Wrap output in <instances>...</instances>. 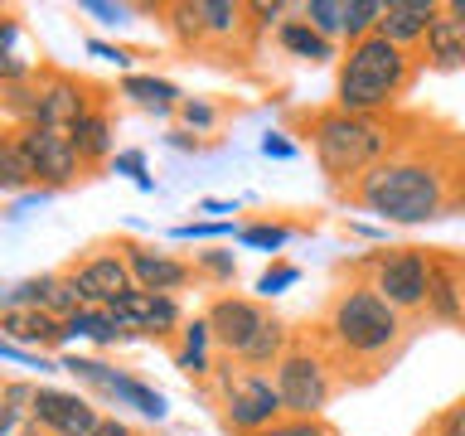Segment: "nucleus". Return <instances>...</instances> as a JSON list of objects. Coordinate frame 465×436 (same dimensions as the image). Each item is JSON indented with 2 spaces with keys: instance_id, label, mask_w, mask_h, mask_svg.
<instances>
[{
  "instance_id": "f8f14e48",
  "label": "nucleus",
  "mask_w": 465,
  "mask_h": 436,
  "mask_svg": "<svg viewBox=\"0 0 465 436\" xmlns=\"http://www.w3.org/2000/svg\"><path fill=\"white\" fill-rule=\"evenodd\" d=\"M122 257L131 267V282H136L141 291H155V296H174V291H184L199 276L194 262L174 257L155 243H122Z\"/></svg>"
},
{
  "instance_id": "72a5a7b5",
  "label": "nucleus",
  "mask_w": 465,
  "mask_h": 436,
  "mask_svg": "<svg viewBox=\"0 0 465 436\" xmlns=\"http://www.w3.org/2000/svg\"><path fill=\"white\" fill-rule=\"evenodd\" d=\"M174 116H180V131H189V136H209V131L223 122V112H218L209 97H184Z\"/></svg>"
},
{
  "instance_id": "c756f323",
  "label": "nucleus",
  "mask_w": 465,
  "mask_h": 436,
  "mask_svg": "<svg viewBox=\"0 0 465 436\" xmlns=\"http://www.w3.org/2000/svg\"><path fill=\"white\" fill-rule=\"evenodd\" d=\"M296 238L291 223H272V218H257V223H238V243L242 247H257V253H282V247Z\"/></svg>"
},
{
  "instance_id": "de8ad7c7",
  "label": "nucleus",
  "mask_w": 465,
  "mask_h": 436,
  "mask_svg": "<svg viewBox=\"0 0 465 436\" xmlns=\"http://www.w3.org/2000/svg\"><path fill=\"white\" fill-rule=\"evenodd\" d=\"M93 436H136V431H131V427H126V421H116V417H102Z\"/></svg>"
},
{
  "instance_id": "6ab92c4d",
  "label": "nucleus",
  "mask_w": 465,
  "mask_h": 436,
  "mask_svg": "<svg viewBox=\"0 0 465 436\" xmlns=\"http://www.w3.org/2000/svg\"><path fill=\"white\" fill-rule=\"evenodd\" d=\"M116 93H122L131 107L160 116V122H165V116H174V112H180V102H184L180 87H174L170 78H160V73H122Z\"/></svg>"
},
{
  "instance_id": "393cba45",
  "label": "nucleus",
  "mask_w": 465,
  "mask_h": 436,
  "mask_svg": "<svg viewBox=\"0 0 465 436\" xmlns=\"http://www.w3.org/2000/svg\"><path fill=\"white\" fill-rule=\"evenodd\" d=\"M64 330H68V340H87L97 349H116V344H122V325L112 320L107 305H83L78 315L64 320Z\"/></svg>"
},
{
  "instance_id": "864d4df0",
  "label": "nucleus",
  "mask_w": 465,
  "mask_h": 436,
  "mask_svg": "<svg viewBox=\"0 0 465 436\" xmlns=\"http://www.w3.org/2000/svg\"><path fill=\"white\" fill-rule=\"evenodd\" d=\"M446 15H450V20H460V25H465V0H446Z\"/></svg>"
},
{
  "instance_id": "ea45409f",
  "label": "nucleus",
  "mask_w": 465,
  "mask_h": 436,
  "mask_svg": "<svg viewBox=\"0 0 465 436\" xmlns=\"http://www.w3.org/2000/svg\"><path fill=\"white\" fill-rule=\"evenodd\" d=\"M286 15H291L286 0H247V25L252 29H282Z\"/></svg>"
},
{
  "instance_id": "c03bdc74",
  "label": "nucleus",
  "mask_w": 465,
  "mask_h": 436,
  "mask_svg": "<svg viewBox=\"0 0 465 436\" xmlns=\"http://www.w3.org/2000/svg\"><path fill=\"white\" fill-rule=\"evenodd\" d=\"M35 388L39 383H0V398L10 402L15 417H29V407H35Z\"/></svg>"
},
{
  "instance_id": "c9c22d12",
  "label": "nucleus",
  "mask_w": 465,
  "mask_h": 436,
  "mask_svg": "<svg viewBox=\"0 0 465 436\" xmlns=\"http://www.w3.org/2000/svg\"><path fill=\"white\" fill-rule=\"evenodd\" d=\"M296 282H301V267H296V262H272V267L257 276V301L267 305V301H276V296H286Z\"/></svg>"
},
{
  "instance_id": "a18cd8bd",
  "label": "nucleus",
  "mask_w": 465,
  "mask_h": 436,
  "mask_svg": "<svg viewBox=\"0 0 465 436\" xmlns=\"http://www.w3.org/2000/svg\"><path fill=\"white\" fill-rule=\"evenodd\" d=\"M257 151L267 160H296V141H286V131H267V136L257 141Z\"/></svg>"
},
{
  "instance_id": "2f4dec72",
  "label": "nucleus",
  "mask_w": 465,
  "mask_h": 436,
  "mask_svg": "<svg viewBox=\"0 0 465 436\" xmlns=\"http://www.w3.org/2000/svg\"><path fill=\"white\" fill-rule=\"evenodd\" d=\"M35 107H39V78L29 83H0V112L15 116L20 126L35 122Z\"/></svg>"
},
{
  "instance_id": "dca6fc26",
  "label": "nucleus",
  "mask_w": 465,
  "mask_h": 436,
  "mask_svg": "<svg viewBox=\"0 0 465 436\" xmlns=\"http://www.w3.org/2000/svg\"><path fill=\"white\" fill-rule=\"evenodd\" d=\"M436 15H441V0H383V20H378L373 35L398 44L407 54H417Z\"/></svg>"
},
{
  "instance_id": "49530a36",
  "label": "nucleus",
  "mask_w": 465,
  "mask_h": 436,
  "mask_svg": "<svg viewBox=\"0 0 465 436\" xmlns=\"http://www.w3.org/2000/svg\"><path fill=\"white\" fill-rule=\"evenodd\" d=\"M87 54L102 58V64H116V68H126V64H131V54H126V49H116V44H107V39H87Z\"/></svg>"
},
{
  "instance_id": "09e8293b",
  "label": "nucleus",
  "mask_w": 465,
  "mask_h": 436,
  "mask_svg": "<svg viewBox=\"0 0 465 436\" xmlns=\"http://www.w3.org/2000/svg\"><path fill=\"white\" fill-rule=\"evenodd\" d=\"M170 145H174V151H189V155L203 151V141H199V136H189V131H170Z\"/></svg>"
},
{
  "instance_id": "6e6552de",
  "label": "nucleus",
  "mask_w": 465,
  "mask_h": 436,
  "mask_svg": "<svg viewBox=\"0 0 465 436\" xmlns=\"http://www.w3.org/2000/svg\"><path fill=\"white\" fill-rule=\"evenodd\" d=\"M15 141H20V155L29 174H35V189H64L83 174V160L64 131H44L29 122V126H15Z\"/></svg>"
},
{
  "instance_id": "1a4fd4ad",
  "label": "nucleus",
  "mask_w": 465,
  "mask_h": 436,
  "mask_svg": "<svg viewBox=\"0 0 465 436\" xmlns=\"http://www.w3.org/2000/svg\"><path fill=\"white\" fill-rule=\"evenodd\" d=\"M112 320L122 325V340H170L184 325V311L174 296H155V291L131 286L122 301L107 305Z\"/></svg>"
},
{
  "instance_id": "0eeeda50",
  "label": "nucleus",
  "mask_w": 465,
  "mask_h": 436,
  "mask_svg": "<svg viewBox=\"0 0 465 436\" xmlns=\"http://www.w3.org/2000/svg\"><path fill=\"white\" fill-rule=\"evenodd\" d=\"M363 282L383 296L392 311L421 315L427 311V276H431V253L427 247H388V253L363 257Z\"/></svg>"
},
{
  "instance_id": "603ef678",
  "label": "nucleus",
  "mask_w": 465,
  "mask_h": 436,
  "mask_svg": "<svg viewBox=\"0 0 465 436\" xmlns=\"http://www.w3.org/2000/svg\"><path fill=\"white\" fill-rule=\"evenodd\" d=\"M450 209L465 213V155H460V165H456V194H450Z\"/></svg>"
},
{
  "instance_id": "a211bd4d",
  "label": "nucleus",
  "mask_w": 465,
  "mask_h": 436,
  "mask_svg": "<svg viewBox=\"0 0 465 436\" xmlns=\"http://www.w3.org/2000/svg\"><path fill=\"white\" fill-rule=\"evenodd\" d=\"M417 64H427V68H436V73H460V68H465V25L450 20L446 5H441V15L431 20L427 39H421Z\"/></svg>"
},
{
  "instance_id": "2eb2a0df",
  "label": "nucleus",
  "mask_w": 465,
  "mask_h": 436,
  "mask_svg": "<svg viewBox=\"0 0 465 436\" xmlns=\"http://www.w3.org/2000/svg\"><path fill=\"white\" fill-rule=\"evenodd\" d=\"M427 320L436 325H465V276L460 257L431 253V276H427Z\"/></svg>"
},
{
  "instance_id": "5fc2aeb1",
  "label": "nucleus",
  "mask_w": 465,
  "mask_h": 436,
  "mask_svg": "<svg viewBox=\"0 0 465 436\" xmlns=\"http://www.w3.org/2000/svg\"><path fill=\"white\" fill-rule=\"evenodd\" d=\"M354 233H363V238H373V243H383V238H388V233H383V228H369V223H359Z\"/></svg>"
},
{
  "instance_id": "6e6d98bb",
  "label": "nucleus",
  "mask_w": 465,
  "mask_h": 436,
  "mask_svg": "<svg viewBox=\"0 0 465 436\" xmlns=\"http://www.w3.org/2000/svg\"><path fill=\"white\" fill-rule=\"evenodd\" d=\"M460 276H465V257H460Z\"/></svg>"
},
{
  "instance_id": "bb28decb",
  "label": "nucleus",
  "mask_w": 465,
  "mask_h": 436,
  "mask_svg": "<svg viewBox=\"0 0 465 436\" xmlns=\"http://www.w3.org/2000/svg\"><path fill=\"white\" fill-rule=\"evenodd\" d=\"M39 311H49L58 320L83 311V291H78V282H73V272H44V305Z\"/></svg>"
},
{
  "instance_id": "58836bf2",
  "label": "nucleus",
  "mask_w": 465,
  "mask_h": 436,
  "mask_svg": "<svg viewBox=\"0 0 465 436\" xmlns=\"http://www.w3.org/2000/svg\"><path fill=\"white\" fill-rule=\"evenodd\" d=\"M180 243H213V238H238V223L232 218H218V223H180L174 228Z\"/></svg>"
},
{
  "instance_id": "7ed1b4c3",
  "label": "nucleus",
  "mask_w": 465,
  "mask_h": 436,
  "mask_svg": "<svg viewBox=\"0 0 465 436\" xmlns=\"http://www.w3.org/2000/svg\"><path fill=\"white\" fill-rule=\"evenodd\" d=\"M301 126H305V141H311L320 174L334 189H344V194L378 160H388L407 141V126L398 116H354L340 107H315L311 116H301Z\"/></svg>"
},
{
  "instance_id": "412c9836",
  "label": "nucleus",
  "mask_w": 465,
  "mask_h": 436,
  "mask_svg": "<svg viewBox=\"0 0 465 436\" xmlns=\"http://www.w3.org/2000/svg\"><path fill=\"white\" fill-rule=\"evenodd\" d=\"M102 398L116 402V407H131V412H141V417H151V421H160V417L170 412V398H165V392L151 388V383H141V378H131V373H122V369H112L107 388H102Z\"/></svg>"
},
{
  "instance_id": "a878e982",
  "label": "nucleus",
  "mask_w": 465,
  "mask_h": 436,
  "mask_svg": "<svg viewBox=\"0 0 465 436\" xmlns=\"http://www.w3.org/2000/svg\"><path fill=\"white\" fill-rule=\"evenodd\" d=\"M199 20H203V39L232 44L247 29V5L242 0H199Z\"/></svg>"
},
{
  "instance_id": "5701e85b",
  "label": "nucleus",
  "mask_w": 465,
  "mask_h": 436,
  "mask_svg": "<svg viewBox=\"0 0 465 436\" xmlns=\"http://www.w3.org/2000/svg\"><path fill=\"white\" fill-rule=\"evenodd\" d=\"M276 44L291 54V58H301V64H334L340 58V49H334V39H325V35H315L311 25L301 20H282V29H276Z\"/></svg>"
},
{
  "instance_id": "c85d7f7f",
  "label": "nucleus",
  "mask_w": 465,
  "mask_h": 436,
  "mask_svg": "<svg viewBox=\"0 0 465 436\" xmlns=\"http://www.w3.org/2000/svg\"><path fill=\"white\" fill-rule=\"evenodd\" d=\"M165 15L170 35L184 44V49H194V44H209L203 39V20H199V0H174V5H160Z\"/></svg>"
},
{
  "instance_id": "e433bc0d",
  "label": "nucleus",
  "mask_w": 465,
  "mask_h": 436,
  "mask_svg": "<svg viewBox=\"0 0 465 436\" xmlns=\"http://www.w3.org/2000/svg\"><path fill=\"white\" fill-rule=\"evenodd\" d=\"M257 436H340V431H334L325 417H282V421H272V427L257 431Z\"/></svg>"
},
{
  "instance_id": "9b49d317",
  "label": "nucleus",
  "mask_w": 465,
  "mask_h": 436,
  "mask_svg": "<svg viewBox=\"0 0 465 436\" xmlns=\"http://www.w3.org/2000/svg\"><path fill=\"white\" fill-rule=\"evenodd\" d=\"M29 421L49 436H93L102 412L93 407V398L68 388H35V407H29Z\"/></svg>"
},
{
  "instance_id": "39448f33",
  "label": "nucleus",
  "mask_w": 465,
  "mask_h": 436,
  "mask_svg": "<svg viewBox=\"0 0 465 436\" xmlns=\"http://www.w3.org/2000/svg\"><path fill=\"white\" fill-rule=\"evenodd\" d=\"M209 388L218 398V417H223V427L232 436H257V431H267L272 421L286 417L272 373H252V369H242L238 359H228V354L213 363Z\"/></svg>"
},
{
  "instance_id": "cd10ccee",
  "label": "nucleus",
  "mask_w": 465,
  "mask_h": 436,
  "mask_svg": "<svg viewBox=\"0 0 465 436\" xmlns=\"http://www.w3.org/2000/svg\"><path fill=\"white\" fill-rule=\"evenodd\" d=\"M20 189L29 194V189H35V174L25 165L15 131H0V194H20Z\"/></svg>"
},
{
  "instance_id": "a19ab883",
  "label": "nucleus",
  "mask_w": 465,
  "mask_h": 436,
  "mask_svg": "<svg viewBox=\"0 0 465 436\" xmlns=\"http://www.w3.org/2000/svg\"><path fill=\"white\" fill-rule=\"evenodd\" d=\"M180 349H189V354H209V349H213V330H209V320H203V315L184 320V325H180Z\"/></svg>"
},
{
  "instance_id": "f704fd0d",
  "label": "nucleus",
  "mask_w": 465,
  "mask_h": 436,
  "mask_svg": "<svg viewBox=\"0 0 465 436\" xmlns=\"http://www.w3.org/2000/svg\"><path fill=\"white\" fill-rule=\"evenodd\" d=\"M194 272L209 276L213 286H232L238 282V257L228 247H203V253H194Z\"/></svg>"
},
{
  "instance_id": "b1692460",
  "label": "nucleus",
  "mask_w": 465,
  "mask_h": 436,
  "mask_svg": "<svg viewBox=\"0 0 465 436\" xmlns=\"http://www.w3.org/2000/svg\"><path fill=\"white\" fill-rule=\"evenodd\" d=\"M35 58L25 54V25L15 15H0V83H29Z\"/></svg>"
},
{
  "instance_id": "aec40b11",
  "label": "nucleus",
  "mask_w": 465,
  "mask_h": 436,
  "mask_svg": "<svg viewBox=\"0 0 465 436\" xmlns=\"http://www.w3.org/2000/svg\"><path fill=\"white\" fill-rule=\"evenodd\" d=\"M68 141H73V151H78L83 170H93V165H112V155H116V126H112V116L102 112V107L87 112L83 122L68 131Z\"/></svg>"
},
{
  "instance_id": "9d476101",
  "label": "nucleus",
  "mask_w": 465,
  "mask_h": 436,
  "mask_svg": "<svg viewBox=\"0 0 465 436\" xmlns=\"http://www.w3.org/2000/svg\"><path fill=\"white\" fill-rule=\"evenodd\" d=\"M213 330V344L223 349L228 359H238L247 344H252V334L272 320V311L262 305L257 296H238V291H223V296H213V305L203 311Z\"/></svg>"
},
{
  "instance_id": "423d86ee",
  "label": "nucleus",
  "mask_w": 465,
  "mask_h": 436,
  "mask_svg": "<svg viewBox=\"0 0 465 436\" xmlns=\"http://www.w3.org/2000/svg\"><path fill=\"white\" fill-rule=\"evenodd\" d=\"M276 392H282L286 417H325L334 398V359L320 340H296L291 354L276 363L272 373Z\"/></svg>"
},
{
  "instance_id": "f3484780",
  "label": "nucleus",
  "mask_w": 465,
  "mask_h": 436,
  "mask_svg": "<svg viewBox=\"0 0 465 436\" xmlns=\"http://www.w3.org/2000/svg\"><path fill=\"white\" fill-rule=\"evenodd\" d=\"M0 334L5 340H15L20 349H29V354H44V349H64L68 344V330L64 320L49 315V311H5L0 315Z\"/></svg>"
},
{
  "instance_id": "37998d69",
  "label": "nucleus",
  "mask_w": 465,
  "mask_h": 436,
  "mask_svg": "<svg viewBox=\"0 0 465 436\" xmlns=\"http://www.w3.org/2000/svg\"><path fill=\"white\" fill-rule=\"evenodd\" d=\"M431 436H465V398H456L441 417L431 421Z\"/></svg>"
},
{
  "instance_id": "8fccbe9b",
  "label": "nucleus",
  "mask_w": 465,
  "mask_h": 436,
  "mask_svg": "<svg viewBox=\"0 0 465 436\" xmlns=\"http://www.w3.org/2000/svg\"><path fill=\"white\" fill-rule=\"evenodd\" d=\"M199 213H238V199H199Z\"/></svg>"
},
{
  "instance_id": "4c0bfd02",
  "label": "nucleus",
  "mask_w": 465,
  "mask_h": 436,
  "mask_svg": "<svg viewBox=\"0 0 465 436\" xmlns=\"http://www.w3.org/2000/svg\"><path fill=\"white\" fill-rule=\"evenodd\" d=\"M112 170H116V174H126V180L136 184V189H145V194L155 189L151 165H145V151H116V155H112Z\"/></svg>"
},
{
  "instance_id": "ddd939ff",
  "label": "nucleus",
  "mask_w": 465,
  "mask_h": 436,
  "mask_svg": "<svg viewBox=\"0 0 465 436\" xmlns=\"http://www.w3.org/2000/svg\"><path fill=\"white\" fill-rule=\"evenodd\" d=\"M93 112V97H87V83L68 78V73H44L39 78V107H35V126L44 131H68Z\"/></svg>"
},
{
  "instance_id": "3c124183",
  "label": "nucleus",
  "mask_w": 465,
  "mask_h": 436,
  "mask_svg": "<svg viewBox=\"0 0 465 436\" xmlns=\"http://www.w3.org/2000/svg\"><path fill=\"white\" fill-rule=\"evenodd\" d=\"M20 421H25V417H15V412H10V402L0 398V436H15V431H20Z\"/></svg>"
},
{
  "instance_id": "f03ea898",
  "label": "nucleus",
  "mask_w": 465,
  "mask_h": 436,
  "mask_svg": "<svg viewBox=\"0 0 465 436\" xmlns=\"http://www.w3.org/2000/svg\"><path fill=\"white\" fill-rule=\"evenodd\" d=\"M320 344L330 349L334 369H363V378L407 344V315L378 296L369 282H344L320 315Z\"/></svg>"
},
{
  "instance_id": "20e7f679",
  "label": "nucleus",
  "mask_w": 465,
  "mask_h": 436,
  "mask_svg": "<svg viewBox=\"0 0 465 436\" xmlns=\"http://www.w3.org/2000/svg\"><path fill=\"white\" fill-rule=\"evenodd\" d=\"M417 54L398 49L388 39H354L340 54V78H334V107L354 116H392V107L417 83Z\"/></svg>"
},
{
  "instance_id": "79ce46f5",
  "label": "nucleus",
  "mask_w": 465,
  "mask_h": 436,
  "mask_svg": "<svg viewBox=\"0 0 465 436\" xmlns=\"http://www.w3.org/2000/svg\"><path fill=\"white\" fill-rule=\"evenodd\" d=\"M78 10H83V15H93V20H97V25H107V29L131 25V5H112V0H83Z\"/></svg>"
},
{
  "instance_id": "7c9ffc66",
  "label": "nucleus",
  "mask_w": 465,
  "mask_h": 436,
  "mask_svg": "<svg viewBox=\"0 0 465 436\" xmlns=\"http://www.w3.org/2000/svg\"><path fill=\"white\" fill-rule=\"evenodd\" d=\"M296 15L315 29V35H325V39H344V0H301Z\"/></svg>"
},
{
  "instance_id": "f257e3e1",
  "label": "nucleus",
  "mask_w": 465,
  "mask_h": 436,
  "mask_svg": "<svg viewBox=\"0 0 465 436\" xmlns=\"http://www.w3.org/2000/svg\"><path fill=\"white\" fill-rule=\"evenodd\" d=\"M460 155H441V151H427V145L402 141L388 160H378V165L349 189V203L363 213H378L383 223H402V228L436 223V218L456 213L450 209V194H456Z\"/></svg>"
},
{
  "instance_id": "4be33fe9",
  "label": "nucleus",
  "mask_w": 465,
  "mask_h": 436,
  "mask_svg": "<svg viewBox=\"0 0 465 436\" xmlns=\"http://www.w3.org/2000/svg\"><path fill=\"white\" fill-rule=\"evenodd\" d=\"M291 344H296V330H291L286 320L272 315L267 325L252 334V344H247L242 354H238V363H242V369H252V373H267V369L276 373V363L291 354Z\"/></svg>"
},
{
  "instance_id": "473e14b6",
  "label": "nucleus",
  "mask_w": 465,
  "mask_h": 436,
  "mask_svg": "<svg viewBox=\"0 0 465 436\" xmlns=\"http://www.w3.org/2000/svg\"><path fill=\"white\" fill-rule=\"evenodd\" d=\"M383 20V0H344V44L369 39Z\"/></svg>"
},
{
  "instance_id": "4468645a",
  "label": "nucleus",
  "mask_w": 465,
  "mask_h": 436,
  "mask_svg": "<svg viewBox=\"0 0 465 436\" xmlns=\"http://www.w3.org/2000/svg\"><path fill=\"white\" fill-rule=\"evenodd\" d=\"M73 282H78L83 291V305H112V301H122L131 286V267H126V257H122V247H107V253H93V257H83L78 267H73Z\"/></svg>"
}]
</instances>
